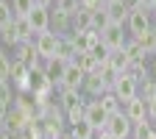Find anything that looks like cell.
<instances>
[{"label":"cell","instance_id":"8992f818","mask_svg":"<svg viewBox=\"0 0 156 139\" xmlns=\"http://www.w3.org/2000/svg\"><path fill=\"white\" fill-rule=\"evenodd\" d=\"M126 42H128V39L123 36V28H120V25H109V28L101 33V45H103L109 53L123 50V47H126Z\"/></svg>","mask_w":156,"mask_h":139},{"label":"cell","instance_id":"4fadbf2b","mask_svg":"<svg viewBox=\"0 0 156 139\" xmlns=\"http://www.w3.org/2000/svg\"><path fill=\"white\" fill-rule=\"evenodd\" d=\"M106 14H109V23H112V25H120V28H123V25L128 23V14H131V11H128V6L123 3V0H112V3L106 6Z\"/></svg>","mask_w":156,"mask_h":139},{"label":"cell","instance_id":"1f68e13d","mask_svg":"<svg viewBox=\"0 0 156 139\" xmlns=\"http://www.w3.org/2000/svg\"><path fill=\"white\" fill-rule=\"evenodd\" d=\"M126 53H128V58H131V61H145V50L140 47V45H136V39H131V42H126Z\"/></svg>","mask_w":156,"mask_h":139},{"label":"cell","instance_id":"d590c367","mask_svg":"<svg viewBox=\"0 0 156 139\" xmlns=\"http://www.w3.org/2000/svg\"><path fill=\"white\" fill-rule=\"evenodd\" d=\"M0 36H3V42H6V45H14V47L20 45V39H17V31H14V23H11V28H6V31L0 33Z\"/></svg>","mask_w":156,"mask_h":139},{"label":"cell","instance_id":"ac0fdd59","mask_svg":"<svg viewBox=\"0 0 156 139\" xmlns=\"http://www.w3.org/2000/svg\"><path fill=\"white\" fill-rule=\"evenodd\" d=\"M109 64H112V70H114L117 75H123V72L128 70V64H131V58H128L126 47H123V50H117V53H109Z\"/></svg>","mask_w":156,"mask_h":139},{"label":"cell","instance_id":"60d3db41","mask_svg":"<svg viewBox=\"0 0 156 139\" xmlns=\"http://www.w3.org/2000/svg\"><path fill=\"white\" fill-rule=\"evenodd\" d=\"M95 139H112V136H109L106 131H98V134H95Z\"/></svg>","mask_w":156,"mask_h":139},{"label":"cell","instance_id":"52a82bcc","mask_svg":"<svg viewBox=\"0 0 156 139\" xmlns=\"http://www.w3.org/2000/svg\"><path fill=\"white\" fill-rule=\"evenodd\" d=\"M123 114L131 120V125H140V123H148V103L142 100L140 95L134 97V100H128L123 106Z\"/></svg>","mask_w":156,"mask_h":139},{"label":"cell","instance_id":"3957f363","mask_svg":"<svg viewBox=\"0 0 156 139\" xmlns=\"http://www.w3.org/2000/svg\"><path fill=\"white\" fill-rule=\"evenodd\" d=\"M112 95L126 106L128 100H134V97L140 95V84H134L128 75H117V81H114V86H112Z\"/></svg>","mask_w":156,"mask_h":139},{"label":"cell","instance_id":"f35d334b","mask_svg":"<svg viewBox=\"0 0 156 139\" xmlns=\"http://www.w3.org/2000/svg\"><path fill=\"white\" fill-rule=\"evenodd\" d=\"M50 3H56V0H34V6H39V9H48V11H50Z\"/></svg>","mask_w":156,"mask_h":139},{"label":"cell","instance_id":"44dd1931","mask_svg":"<svg viewBox=\"0 0 156 139\" xmlns=\"http://www.w3.org/2000/svg\"><path fill=\"white\" fill-rule=\"evenodd\" d=\"M64 67H67V64H62V61H58V58H50V61H48L45 72H48V78H50V84H53V86H58V84H62Z\"/></svg>","mask_w":156,"mask_h":139},{"label":"cell","instance_id":"74e56055","mask_svg":"<svg viewBox=\"0 0 156 139\" xmlns=\"http://www.w3.org/2000/svg\"><path fill=\"white\" fill-rule=\"evenodd\" d=\"M148 120L156 125V97H153V100H148Z\"/></svg>","mask_w":156,"mask_h":139},{"label":"cell","instance_id":"d4e9b609","mask_svg":"<svg viewBox=\"0 0 156 139\" xmlns=\"http://www.w3.org/2000/svg\"><path fill=\"white\" fill-rule=\"evenodd\" d=\"M11 23H14V9L9 0H0V33L6 28H11Z\"/></svg>","mask_w":156,"mask_h":139},{"label":"cell","instance_id":"484cf974","mask_svg":"<svg viewBox=\"0 0 156 139\" xmlns=\"http://www.w3.org/2000/svg\"><path fill=\"white\" fill-rule=\"evenodd\" d=\"M98 100H101V106L106 109V114H117V111H123V103L117 100V97L112 95V92H106V95H101L98 97Z\"/></svg>","mask_w":156,"mask_h":139},{"label":"cell","instance_id":"ab89813d","mask_svg":"<svg viewBox=\"0 0 156 139\" xmlns=\"http://www.w3.org/2000/svg\"><path fill=\"white\" fill-rule=\"evenodd\" d=\"M140 6H142L145 11H151V6H153V0H140Z\"/></svg>","mask_w":156,"mask_h":139},{"label":"cell","instance_id":"8fae6325","mask_svg":"<svg viewBox=\"0 0 156 139\" xmlns=\"http://www.w3.org/2000/svg\"><path fill=\"white\" fill-rule=\"evenodd\" d=\"M25 19H28V25L34 28V33H36V36H39V33H45V31H50V11H48V9L34 6V11H31Z\"/></svg>","mask_w":156,"mask_h":139},{"label":"cell","instance_id":"ffe728a7","mask_svg":"<svg viewBox=\"0 0 156 139\" xmlns=\"http://www.w3.org/2000/svg\"><path fill=\"white\" fill-rule=\"evenodd\" d=\"M145 72H148V64H145V61H131V64H128V70H126L123 75H128L134 84H145V81H148Z\"/></svg>","mask_w":156,"mask_h":139},{"label":"cell","instance_id":"f1b7e54d","mask_svg":"<svg viewBox=\"0 0 156 139\" xmlns=\"http://www.w3.org/2000/svg\"><path fill=\"white\" fill-rule=\"evenodd\" d=\"M11 109V89H9V81H0V114H6Z\"/></svg>","mask_w":156,"mask_h":139},{"label":"cell","instance_id":"ee69618b","mask_svg":"<svg viewBox=\"0 0 156 139\" xmlns=\"http://www.w3.org/2000/svg\"><path fill=\"white\" fill-rule=\"evenodd\" d=\"M151 11H156V0H153V6H151Z\"/></svg>","mask_w":156,"mask_h":139},{"label":"cell","instance_id":"277c9868","mask_svg":"<svg viewBox=\"0 0 156 139\" xmlns=\"http://www.w3.org/2000/svg\"><path fill=\"white\" fill-rule=\"evenodd\" d=\"M151 14L145 11V9H136V11H131L128 14V23H126V28H128V33H131V39H136V36H142V33H148L151 31Z\"/></svg>","mask_w":156,"mask_h":139},{"label":"cell","instance_id":"e0dca14e","mask_svg":"<svg viewBox=\"0 0 156 139\" xmlns=\"http://www.w3.org/2000/svg\"><path fill=\"white\" fill-rule=\"evenodd\" d=\"M67 28H73V17H67V14H62V11H53V14H50V31L58 33V36H64Z\"/></svg>","mask_w":156,"mask_h":139},{"label":"cell","instance_id":"4316f807","mask_svg":"<svg viewBox=\"0 0 156 139\" xmlns=\"http://www.w3.org/2000/svg\"><path fill=\"white\" fill-rule=\"evenodd\" d=\"M136 45L145 50V56H153V53H156V33L148 31V33H142V36H136Z\"/></svg>","mask_w":156,"mask_h":139},{"label":"cell","instance_id":"e575fe53","mask_svg":"<svg viewBox=\"0 0 156 139\" xmlns=\"http://www.w3.org/2000/svg\"><path fill=\"white\" fill-rule=\"evenodd\" d=\"M84 106H87V103H81V106H75V109H70V111L64 114L70 125H75V123H81V120H84Z\"/></svg>","mask_w":156,"mask_h":139},{"label":"cell","instance_id":"9a60e30c","mask_svg":"<svg viewBox=\"0 0 156 139\" xmlns=\"http://www.w3.org/2000/svg\"><path fill=\"white\" fill-rule=\"evenodd\" d=\"M89 28H92V11L78 9V11L73 14V33H84V31H89Z\"/></svg>","mask_w":156,"mask_h":139},{"label":"cell","instance_id":"cb8c5ba5","mask_svg":"<svg viewBox=\"0 0 156 139\" xmlns=\"http://www.w3.org/2000/svg\"><path fill=\"white\" fill-rule=\"evenodd\" d=\"M56 58L62 64H70L73 58H75V47L70 45V36H62V45H58V53H56Z\"/></svg>","mask_w":156,"mask_h":139},{"label":"cell","instance_id":"2e32d148","mask_svg":"<svg viewBox=\"0 0 156 139\" xmlns=\"http://www.w3.org/2000/svg\"><path fill=\"white\" fill-rule=\"evenodd\" d=\"M14 31H17V39H20V42H36V33L28 25L25 17H14Z\"/></svg>","mask_w":156,"mask_h":139},{"label":"cell","instance_id":"7a4b0ae2","mask_svg":"<svg viewBox=\"0 0 156 139\" xmlns=\"http://www.w3.org/2000/svg\"><path fill=\"white\" fill-rule=\"evenodd\" d=\"M58 45H62V36L58 33H53V31L39 33L36 36V56L50 61V58H56V53H58Z\"/></svg>","mask_w":156,"mask_h":139},{"label":"cell","instance_id":"6da1fadb","mask_svg":"<svg viewBox=\"0 0 156 139\" xmlns=\"http://www.w3.org/2000/svg\"><path fill=\"white\" fill-rule=\"evenodd\" d=\"M112 139H131L134 134V125L131 120L123 114V111H117V114H109V120H106V128H103Z\"/></svg>","mask_w":156,"mask_h":139},{"label":"cell","instance_id":"4dcf8cb0","mask_svg":"<svg viewBox=\"0 0 156 139\" xmlns=\"http://www.w3.org/2000/svg\"><path fill=\"white\" fill-rule=\"evenodd\" d=\"M11 9H14V17H28L34 11V0H11Z\"/></svg>","mask_w":156,"mask_h":139},{"label":"cell","instance_id":"ba28073f","mask_svg":"<svg viewBox=\"0 0 156 139\" xmlns=\"http://www.w3.org/2000/svg\"><path fill=\"white\" fill-rule=\"evenodd\" d=\"M84 72L81 70H78L73 61L64 67V75H62V84H58V89H73V92H81L84 89Z\"/></svg>","mask_w":156,"mask_h":139},{"label":"cell","instance_id":"603a6c76","mask_svg":"<svg viewBox=\"0 0 156 139\" xmlns=\"http://www.w3.org/2000/svg\"><path fill=\"white\" fill-rule=\"evenodd\" d=\"M70 45L75 47V53H89V50H92L89 31H84V33H70Z\"/></svg>","mask_w":156,"mask_h":139},{"label":"cell","instance_id":"836d02e7","mask_svg":"<svg viewBox=\"0 0 156 139\" xmlns=\"http://www.w3.org/2000/svg\"><path fill=\"white\" fill-rule=\"evenodd\" d=\"M140 86H142V95H140V97H142L145 103L156 97V81H153V78H148V81H145V84H140Z\"/></svg>","mask_w":156,"mask_h":139},{"label":"cell","instance_id":"30bf717a","mask_svg":"<svg viewBox=\"0 0 156 139\" xmlns=\"http://www.w3.org/2000/svg\"><path fill=\"white\" fill-rule=\"evenodd\" d=\"M73 64L81 70L84 75H101V58H98L92 50H89V53H75Z\"/></svg>","mask_w":156,"mask_h":139},{"label":"cell","instance_id":"5b68a950","mask_svg":"<svg viewBox=\"0 0 156 139\" xmlns=\"http://www.w3.org/2000/svg\"><path fill=\"white\" fill-rule=\"evenodd\" d=\"M84 120H87L95 131H103V128H106L109 114H106V109L101 106V100H89V103L84 106Z\"/></svg>","mask_w":156,"mask_h":139},{"label":"cell","instance_id":"7bdbcfd3","mask_svg":"<svg viewBox=\"0 0 156 139\" xmlns=\"http://www.w3.org/2000/svg\"><path fill=\"white\" fill-rule=\"evenodd\" d=\"M153 81H156V58H153Z\"/></svg>","mask_w":156,"mask_h":139},{"label":"cell","instance_id":"8d00e7d4","mask_svg":"<svg viewBox=\"0 0 156 139\" xmlns=\"http://www.w3.org/2000/svg\"><path fill=\"white\" fill-rule=\"evenodd\" d=\"M81 9H87V11H103L106 6H103V0H81Z\"/></svg>","mask_w":156,"mask_h":139},{"label":"cell","instance_id":"d6986e66","mask_svg":"<svg viewBox=\"0 0 156 139\" xmlns=\"http://www.w3.org/2000/svg\"><path fill=\"white\" fill-rule=\"evenodd\" d=\"M58 103H62V111L67 114L70 109L81 106V92H73V89H62V95H58Z\"/></svg>","mask_w":156,"mask_h":139},{"label":"cell","instance_id":"9c48e42d","mask_svg":"<svg viewBox=\"0 0 156 139\" xmlns=\"http://www.w3.org/2000/svg\"><path fill=\"white\" fill-rule=\"evenodd\" d=\"M28 123H34L28 114H23L17 106H11L9 111H6V131L9 134H23L25 128H28Z\"/></svg>","mask_w":156,"mask_h":139},{"label":"cell","instance_id":"83f0119b","mask_svg":"<svg viewBox=\"0 0 156 139\" xmlns=\"http://www.w3.org/2000/svg\"><path fill=\"white\" fill-rule=\"evenodd\" d=\"M78 9H81V0H56V11H62L67 17H73Z\"/></svg>","mask_w":156,"mask_h":139},{"label":"cell","instance_id":"7402d4cb","mask_svg":"<svg viewBox=\"0 0 156 139\" xmlns=\"http://www.w3.org/2000/svg\"><path fill=\"white\" fill-rule=\"evenodd\" d=\"M95 128L87 123V120H81V123H75V125H70V136L73 139H95Z\"/></svg>","mask_w":156,"mask_h":139},{"label":"cell","instance_id":"5bb4252c","mask_svg":"<svg viewBox=\"0 0 156 139\" xmlns=\"http://www.w3.org/2000/svg\"><path fill=\"white\" fill-rule=\"evenodd\" d=\"M81 92H89L95 100H98L101 95L109 92V86H106V81H103L101 75H87V78H84V89H81Z\"/></svg>","mask_w":156,"mask_h":139},{"label":"cell","instance_id":"d6a6232c","mask_svg":"<svg viewBox=\"0 0 156 139\" xmlns=\"http://www.w3.org/2000/svg\"><path fill=\"white\" fill-rule=\"evenodd\" d=\"M11 61H14V58H11L6 50H0V81H9V75H11Z\"/></svg>","mask_w":156,"mask_h":139},{"label":"cell","instance_id":"7c38bea8","mask_svg":"<svg viewBox=\"0 0 156 139\" xmlns=\"http://www.w3.org/2000/svg\"><path fill=\"white\" fill-rule=\"evenodd\" d=\"M17 61H23L28 70L31 67H39V56H36V42H20L17 45Z\"/></svg>","mask_w":156,"mask_h":139},{"label":"cell","instance_id":"f546056e","mask_svg":"<svg viewBox=\"0 0 156 139\" xmlns=\"http://www.w3.org/2000/svg\"><path fill=\"white\" fill-rule=\"evenodd\" d=\"M109 25H112V23H109V14H106V9H103V11H95V14H92V28H95L98 33H103Z\"/></svg>","mask_w":156,"mask_h":139},{"label":"cell","instance_id":"b9f144b4","mask_svg":"<svg viewBox=\"0 0 156 139\" xmlns=\"http://www.w3.org/2000/svg\"><path fill=\"white\" fill-rule=\"evenodd\" d=\"M0 139H11V136H9V131H3V134H0Z\"/></svg>","mask_w":156,"mask_h":139}]
</instances>
